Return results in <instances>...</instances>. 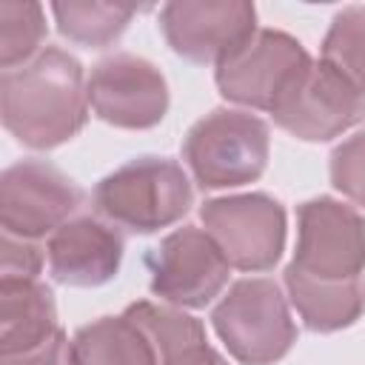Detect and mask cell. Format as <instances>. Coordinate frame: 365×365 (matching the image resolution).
I'll use <instances>...</instances> for the list:
<instances>
[{
	"instance_id": "obj_1",
	"label": "cell",
	"mask_w": 365,
	"mask_h": 365,
	"mask_svg": "<svg viewBox=\"0 0 365 365\" xmlns=\"http://www.w3.org/2000/svg\"><path fill=\"white\" fill-rule=\"evenodd\" d=\"M0 114L11 137L29 148H57L88 120V83L77 57L46 46L34 60L3 71Z\"/></svg>"
},
{
	"instance_id": "obj_2",
	"label": "cell",
	"mask_w": 365,
	"mask_h": 365,
	"mask_svg": "<svg viewBox=\"0 0 365 365\" xmlns=\"http://www.w3.org/2000/svg\"><path fill=\"white\" fill-rule=\"evenodd\" d=\"M94 208L134 234L174 225L191 208L194 191L182 165L168 157H137L94 185Z\"/></svg>"
},
{
	"instance_id": "obj_3",
	"label": "cell",
	"mask_w": 365,
	"mask_h": 365,
	"mask_svg": "<svg viewBox=\"0 0 365 365\" xmlns=\"http://www.w3.org/2000/svg\"><path fill=\"white\" fill-rule=\"evenodd\" d=\"M268 125L251 111L214 108L182 143L185 165L202 188H234L259 180L268 165Z\"/></svg>"
},
{
	"instance_id": "obj_4",
	"label": "cell",
	"mask_w": 365,
	"mask_h": 365,
	"mask_svg": "<svg viewBox=\"0 0 365 365\" xmlns=\"http://www.w3.org/2000/svg\"><path fill=\"white\" fill-rule=\"evenodd\" d=\"M211 322L228 354L242 365H271L297 342L288 302L268 277L234 282L211 311Z\"/></svg>"
},
{
	"instance_id": "obj_5",
	"label": "cell",
	"mask_w": 365,
	"mask_h": 365,
	"mask_svg": "<svg viewBox=\"0 0 365 365\" xmlns=\"http://www.w3.org/2000/svg\"><path fill=\"white\" fill-rule=\"evenodd\" d=\"M288 268L322 282H356L365 271V217L331 197L297 208V251Z\"/></svg>"
},
{
	"instance_id": "obj_6",
	"label": "cell",
	"mask_w": 365,
	"mask_h": 365,
	"mask_svg": "<svg viewBox=\"0 0 365 365\" xmlns=\"http://www.w3.org/2000/svg\"><path fill=\"white\" fill-rule=\"evenodd\" d=\"M302 43L277 29H257L237 51L217 66V88L225 100L268 111L311 68Z\"/></svg>"
},
{
	"instance_id": "obj_7",
	"label": "cell",
	"mask_w": 365,
	"mask_h": 365,
	"mask_svg": "<svg viewBox=\"0 0 365 365\" xmlns=\"http://www.w3.org/2000/svg\"><path fill=\"white\" fill-rule=\"evenodd\" d=\"M202 225L231 268L268 271L285 248V208L268 194H234L200 208Z\"/></svg>"
},
{
	"instance_id": "obj_8",
	"label": "cell",
	"mask_w": 365,
	"mask_h": 365,
	"mask_svg": "<svg viewBox=\"0 0 365 365\" xmlns=\"http://www.w3.org/2000/svg\"><path fill=\"white\" fill-rule=\"evenodd\" d=\"M83 191L60 168L43 160H23L0 177V222L3 234L40 240L54 234L80 208Z\"/></svg>"
},
{
	"instance_id": "obj_9",
	"label": "cell",
	"mask_w": 365,
	"mask_h": 365,
	"mask_svg": "<svg viewBox=\"0 0 365 365\" xmlns=\"http://www.w3.org/2000/svg\"><path fill=\"white\" fill-rule=\"evenodd\" d=\"M151 294L174 308H205L228 282V259L208 231L182 225L151 254Z\"/></svg>"
},
{
	"instance_id": "obj_10",
	"label": "cell",
	"mask_w": 365,
	"mask_h": 365,
	"mask_svg": "<svg viewBox=\"0 0 365 365\" xmlns=\"http://www.w3.org/2000/svg\"><path fill=\"white\" fill-rule=\"evenodd\" d=\"M160 29L174 54L220 66L257 31V9L242 0H177L163 6Z\"/></svg>"
},
{
	"instance_id": "obj_11",
	"label": "cell",
	"mask_w": 365,
	"mask_h": 365,
	"mask_svg": "<svg viewBox=\"0 0 365 365\" xmlns=\"http://www.w3.org/2000/svg\"><path fill=\"white\" fill-rule=\"evenodd\" d=\"M88 106L117 128H154L168 111V86L163 71L137 54H111L88 77Z\"/></svg>"
},
{
	"instance_id": "obj_12",
	"label": "cell",
	"mask_w": 365,
	"mask_h": 365,
	"mask_svg": "<svg viewBox=\"0 0 365 365\" xmlns=\"http://www.w3.org/2000/svg\"><path fill=\"white\" fill-rule=\"evenodd\" d=\"M271 117L279 128L299 140L325 143L365 117V94L317 60L279 97Z\"/></svg>"
},
{
	"instance_id": "obj_13",
	"label": "cell",
	"mask_w": 365,
	"mask_h": 365,
	"mask_svg": "<svg viewBox=\"0 0 365 365\" xmlns=\"http://www.w3.org/2000/svg\"><path fill=\"white\" fill-rule=\"evenodd\" d=\"M46 259L57 282L74 288H97L114 279L120 271L123 237L108 222L77 217L48 237Z\"/></svg>"
},
{
	"instance_id": "obj_14",
	"label": "cell",
	"mask_w": 365,
	"mask_h": 365,
	"mask_svg": "<svg viewBox=\"0 0 365 365\" xmlns=\"http://www.w3.org/2000/svg\"><path fill=\"white\" fill-rule=\"evenodd\" d=\"M125 314L151 336L157 365H228L225 356L208 345L202 322L182 314V308L134 302Z\"/></svg>"
},
{
	"instance_id": "obj_15",
	"label": "cell",
	"mask_w": 365,
	"mask_h": 365,
	"mask_svg": "<svg viewBox=\"0 0 365 365\" xmlns=\"http://www.w3.org/2000/svg\"><path fill=\"white\" fill-rule=\"evenodd\" d=\"M57 328V308L40 279H0V354H20L46 342Z\"/></svg>"
},
{
	"instance_id": "obj_16",
	"label": "cell",
	"mask_w": 365,
	"mask_h": 365,
	"mask_svg": "<svg viewBox=\"0 0 365 365\" xmlns=\"http://www.w3.org/2000/svg\"><path fill=\"white\" fill-rule=\"evenodd\" d=\"M68 365H157V348L128 314L103 317L71 336Z\"/></svg>"
},
{
	"instance_id": "obj_17",
	"label": "cell",
	"mask_w": 365,
	"mask_h": 365,
	"mask_svg": "<svg viewBox=\"0 0 365 365\" xmlns=\"http://www.w3.org/2000/svg\"><path fill=\"white\" fill-rule=\"evenodd\" d=\"M288 299L297 308L299 319L319 334L348 328L359 319L365 308V285L356 282H322L311 279L294 268H285Z\"/></svg>"
},
{
	"instance_id": "obj_18",
	"label": "cell",
	"mask_w": 365,
	"mask_h": 365,
	"mask_svg": "<svg viewBox=\"0 0 365 365\" xmlns=\"http://www.w3.org/2000/svg\"><path fill=\"white\" fill-rule=\"evenodd\" d=\"M134 6L123 3H97V0H68L51 3L54 23L63 37L86 48H103L114 43L134 17Z\"/></svg>"
},
{
	"instance_id": "obj_19",
	"label": "cell",
	"mask_w": 365,
	"mask_h": 365,
	"mask_svg": "<svg viewBox=\"0 0 365 365\" xmlns=\"http://www.w3.org/2000/svg\"><path fill=\"white\" fill-rule=\"evenodd\" d=\"M319 63L365 94V6H348L331 20Z\"/></svg>"
},
{
	"instance_id": "obj_20",
	"label": "cell",
	"mask_w": 365,
	"mask_h": 365,
	"mask_svg": "<svg viewBox=\"0 0 365 365\" xmlns=\"http://www.w3.org/2000/svg\"><path fill=\"white\" fill-rule=\"evenodd\" d=\"M46 14L40 3L3 0L0 3V66L11 71L43 51Z\"/></svg>"
},
{
	"instance_id": "obj_21",
	"label": "cell",
	"mask_w": 365,
	"mask_h": 365,
	"mask_svg": "<svg viewBox=\"0 0 365 365\" xmlns=\"http://www.w3.org/2000/svg\"><path fill=\"white\" fill-rule=\"evenodd\" d=\"M331 182L365 208V131H356L331 151Z\"/></svg>"
},
{
	"instance_id": "obj_22",
	"label": "cell",
	"mask_w": 365,
	"mask_h": 365,
	"mask_svg": "<svg viewBox=\"0 0 365 365\" xmlns=\"http://www.w3.org/2000/svg\"><path fill=\"white\" fill-rule=\"evenodd\" d=\"M40 265H43V254L31 240L3 234L0 279H37Z\"/></svg>"
},
{
	"instance_id": "obj_23",
	"label": "cell",
	"mask_w": 365,
	"mask_h": 365,
	"mask_svg": "<svg viewBox=\"0 0 365 365\" xmlns=\"http://www.w3.org/2000/svg\"><path fill=\"white\" fill-rule=\"evenodd\" d=\"M0 365H68V339L63 331H54L46 342L29 351L0 354Z\"/></svg>"
}]
</instances>
